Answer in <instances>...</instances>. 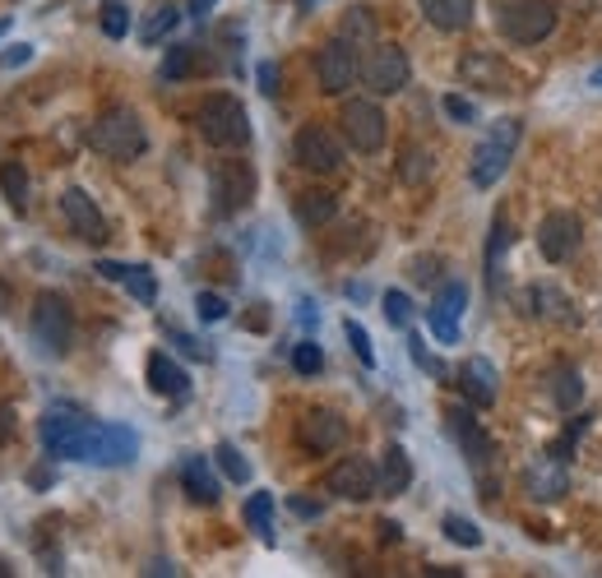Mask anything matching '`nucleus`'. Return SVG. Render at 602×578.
I'll list each match as a JSON object with an SVG mask.
<instances>
[{"mask_svg":"<svg viewBox=\"0 0 602 578\" xmlns=\"http://www.w3.org/2000/svg\"><path fill=\"white\" fill-rule=\"evenodd\" d=\"M89 149L112 157V163H135V157H144V149H149L144 120L130 107H107L89 126Z\"/></svg>","mask_w":602,"mask_h":578,"instance_id":"obj_1","label":"nucleus"},{"mask_svg":"<svg viewBox=\"0 0 602 578\" xmlns=\"http://www.w3.org/2000/svg\"><path fill=\"white\" fill-rule=\"evenodd\" d=\"M195 126H200V139L214 149H241L251 144V116L246 107L232 98V93H214L200 102L195 112Z\"/></svg>","mask_w":602,"mask_h":578,"instance_id":"obj_2","label":"nucleus"},{"mask_svg":"<svg viewBox=\"0 0 602 578\" xmlns=\"http://www.w3.org/2000/svg\"><path fill=\"white\" fill-rule=\"evenodd\" d=\"M28 329H33V343L42 347L47 357H65L75 343V310L61 292H38L28 314Z\"/></svg>","mask_w":602,"mask_h":578,"instance_id":"obj_3","label":"nucleus"},{"mask_svg":"<svg viewBox=\"0 0 602 578\" xmlns=\"http://www.w3.org/2000/svg\"><path fill=\"white\" fill-rule=\"evenodd\" d=\"M496 28H501V38H510V42L533 47V42L552 38L556 5L552 0H501V5H496Z\"/></svg>","mask_w":602,"mask_h":578,"instance_id":"obj_4","label":"nucleus"},{"mask_svg":"<svg viewBox=\"0 0 602 578\" xmlns=\"http://www.w3.org/2000/svg\"><path fill=\"white\" fill-rule=\"evenodd\" d=\"M357 79L367 84L371 98H394V93H404L408 79H412L408 51L394 47V42H371V51H367V56H361V65H357Z\"/></svg>","mask_w":602,"mask_h":578,"instance_id":"obj_5","label":"nucleus"},{"mask_svg":"<svg viewBox=\"0 0 602 578\" xmlns=\"http://www.w3.org/2000/svg\"><path fill=\"white\" fill-rule=\"evenodd\" d=\"M520 134H524L520 120H496V126L487 130V139L477 144L473 163H469V177H473L477 190H491L496 181L505 177L510 157H514V149H520Z\"/></svg>","mask_w":602,"mask_h":578,"instance_id":"obj_6","label":"nucleus"},{"mask_svg":"<svg viewBox=\"0 0 602 578\" xmlns=\"http://www.w3.org/2000/svg\"><path fill=\"white\" fill-rule=\"evenodd\" d=\"M93 422L79 408H47L38 422V440L47 449V459H84Z\"/></svg>","mask_w":602,"mask_h":578,"instance_id":"obj_7","label":"nucleus"},{"mask_svg":"<svg viewBox=\"0 0 602 578\" xmlns=\"http://www.w3.org/2000/svg\"><path fill=\"white\" fill-rule=\"evenodd\" d=\"M209 200H214L218 218L241 214V208L255 200V171H251V163H236V157H228V163H214V171H209Z\"/></svg>","mask_w":602,"mask_h":578,"instance_id":"obj_8","label":"nucleus"},{"mask_svg":"<svg viewBox=\"0 0 602 578\" xmlns=\"http://www.w3.org/2000/svg\"><path fill=\"white\" fill-rule=\"evenodd\" d=\"M338 126H343V139H348V144H353L357 153H381V149H385L389 120H385V112L375 107L371 98H353V102H343Z\"/></svg>","mask_w":602,"mask_h":578,"instance_id":"obj_9","label":"nucleus"},{"mask_svg":"<svg viewBox=\"0 0 602 578\" xmlns=\"http://www.w3.org/2000/svg\"><path fill=\"white\" fill-rule=\"evenodd\" d=\"M324 486H330V496L353 500V504L375 500V496H381V467H375L367 453H348V459H338V463L330 467Z\"/></svg>","mask_w":602,"mask_h":578,"instance_id":"obj_10","label":"nucleus"},{"mask_svg":"<svg viewBox=\"0 0 602 578\" xmlns=\"http://www.w3.org/2000/svg\"><path fill=\"white\" fill-rule=\"evenodd\" d=\"M292 157H297V167L330 177V171L343 167V144H338V134H334L330 126L311 120V126H302L297 139H292Z\"/></svg>","mask_w":602,"mask_h":578,"instance_id":"obj_11","label":"nucleus"},{"mask_svg":"<svg viewBox=\"0 0 602 578\" xmlns=\"http://www.w3.org/2000/svg\"><path fill=\"white\" fill-rule=\"evenodd\" d=\"M140 453V435L130 426H116V422H93L89 431V445H84V463H98V467H120V463H135Z\"/></svg>","mask_w":602,"mask_h":578,"instance_id":"obj_12","label":"nucleus"},{"mask_svg":"<svg viewBox=\"0 0 602 578\" xmlns=\"http://www.w3.org/2000/svg\"><path fill=\"white\" fill-rule=\"evenodd\" d=\"M524 496L538 500V504H552L561 496H571V467H565V453H538V459H528L524 467Z\"/></svg>","mask_w":602,"mask_h":578,"instance_id":"obj_13","label":"nucleus"},{"mask_svg":"<svg viewBox=\"0 0 602 578\" xmlns=\"http://www.w3.org/2000/svg\"><path fill=\"white\" fill-rule=\"evenodd\" d=\"M357 47L348 38H330L320 51H316V79H320V93H348L353 89V79H357Z\"/></svg>","mask_w":602,"mask_h":578,"instance_id":"obj_14","label":"nucleus"},{"mask_svg":"<svg viewBox=\"0 0 602 578\" xmlns=\"http://www.w3.org/2000/svg\"><path fill=\"white\" fill-rule=\"evenodd\" d=\"M579 241H584V222L575 214H565V208H556V214H547L538 222V251L547 265H565L579 251Z\"/></svg>","mask_w":602,"mask_h":578,"instance_id":"obj_15","label":"nucleus"},{"mask_svg":"<svg viewBox=\"0 0 602 578\" xmlns=\"http://www.w3.org/2000/svg\"><path fill=\"white\" fill-rule=\"evenodd\" d=\"M61 214H65V222H71V232H75L79 241L102 245V241L112 236L107 218H102V208L89 200V190H79V185L65 190V195H61Z\"/></svg>","mask_w":602,"mask_h":578,"instance_id":"obj_16","label":"nucleus"},{"mask_svg":"<svg viewBox=\"0 0 602 578\" xmlns=\"http://www.w3.org/2000/svg\"><path fill=\"white\" fill-rule=\"evenodd\" d=\"M445 422H450V431H454V440H459V453H463V459H469L477 472H482V467H491L496 445H491V435L482 431V422L473 416V408H450V412H445Z\"/></svg>","mask_w":602,"mask_h":578,"instance_id":"obj_17","label":"nucleus"},{"mask_svg":"<svg viewBox=\"0 0 602 578\" xmlns=\"http://www.w3.org/2000/svg\"><path fill=\"white\" fill-rule=\"evenodd\" d=\"M297 440L311 453H334L343 440H348V422H343L338 412H330V408H311L297 422Z\"/></svg>","mask_w":602,"mask_h":578,"instance_id":"obj_18","label":"nucleus"},{"mask_svg":"<svg viewBox=\"0 0 602 578\" xmlns=\"http://www.w3.org/2000/svg\"><path fill=\"white\" fill-rule=\"evenodd\" d=\"M459 79L469 84V89H482V93H510V84H514L505 61L487 56V51H469V56L459 61Z\"/></svg>","mask_w":602,"mask_h":578,"instance_id":"obj_19","label":"nucleus"},{"mask_svg":"<svg viewBox=\"0 0 602 578\" xmlns=\"http://www.w3.org/2000/svg\"><path fill=\"white\" fill-rule=\"evenodd\" d=\"M463 306H469V287L463 283H445L440 296L432 301V310H426V324H432V334L440 343H459V314Z\"/></svg>","mask_w":602,"mask_h":578,"instance_id":"obj_20","label":"nucleus"},{"mask_svg":"<svg viewBox=\"0 0 602 578\" xmlns=\"http://www.w3.org/2000/svg\"><path fill=\"white\" fill-rule=\"evenodd\" d=\"M528 314H533V320H547V324H565V329L579 324L575 301L556 283H533L528 287Z\"/></svg>","mask_w":602,"mask_h":578,"instance_id":"obj_21","label":"nucleus"},{"mask_svg":"<svg viewBox=\"0 0 602 578\" xmlns=\"http://www.w3.org/2000/svg\"><path fill=\"white\" fill-rule=\"evenodd\" d=\"M542 384H547V398H552L556 412H575L584 402V375L575 371L571 361H552L542 371Z\"/></svg>","mask_w":602,"mask_h":578,"instance_id":"obj_22","label":"nucleus"},{"mask_svg":"<svg viewBox=\"0 0 602 578\" xmlns=\"http://www.w3.org/2000/svg\"><path fill=\"white\" fill-rule=\"evenodd\" d=\"M459 389L473 408H491L496 402V365L487 357H469L459 365Z\"/></svg>","mask_w":602,"mask_h":578,"instance_id":"obj_23","label":"nucleus"},{"mask_svg":"<svg viewBox=\"0 0 602 578\" xmlns=\"http://www.w3.org/2000/svg\"><path fill=\"white\" fill-rule=\"evenodd\" d=\"M98 273L107 278V283H120L140 306H153V301H158V283H153V273H149L144 265H112V259H102Z\"/></svg>","mask_w":602,"mask_h":578,"instance_id":"obj_24","label":"nucleus"},{"mask_svg":"<svg viewBox=\"0 0 602 578\" xmlns=\"http://www.w3.org/2000/svg\"><path fill=\"white\" fill-rule=\"evenodd\" d=\"M181 486H185V496H191L195 504H218L222 500V486L214 477V467H209V459H200V453L181 459Z\"/></svg>","mask_w":602,"mask_h":578,"instance_id":"obj_25","label":"nucleus"},{"mask_svg":"<svg viewBox=\"0 0 602 578\" xmlns=\"http://www.w3.org/2000/svg\"><path fill=\"white\" fill-rule=\"evenodd\" d=\"M418 10L440 33H463L473 24V0H418Z\"/></svg>","mask_w":602,"mask_h":578,"instance_id":"obj_26","label":"nucleus"},{"mask_svg":"<svg viewBox=\"0 0 602 578\" xmlns=\"http://www.w3.org/2000/svg\"><path fill=\"white\" fill-rule=\"evenodd\" d=\"M149 389L163 394V398H185L191 394V375H185L167 352H153L149 357Z\"/></svg>","mask_w":602,"mask_h":578,"instance_id":"obj_27","label":"nucleus"},{"mask_svg":"<svg viewBox=\"0 0 602 578\" xmlns=\"http://www.w3.org/2000/svg\"><path fill=\"white\" fill-rule=\"evenodd\" d=\"M375 467H381V496H404L412 486V459L404 453V445H389Z\"/></svg>","mask_w":602,"mask_h":578,"instance_id":"obj_28","label":"nucleus"},{"mask_svg":"<svg viewBox=\"0 0 602 578\" xmlns=\"http://www.w3.org/2000/svg\"><path fill=\"white\" fill-rule=\"evenodd\" d=\"M432 171H436V153L432 149H422V144L404 149V157H399V181L404 185H426V181H432Z\"/></svg>","mask_w":602,"mask_h":578,"instance_id":"obj_29","label":"nucleus"},{"mask_svg":"<svg viewBox=\"0 0 602 578\" xmlns=\"http://www.w3.org/2000/svg\"><path fill=\"white\" fill-rule=\"evenodd\" d=\"M338 214V200L330 195V190H306V195H297V218L302 227H324Z\"/></svg>","mask_w":602,"mask_h":578,"instance_id":"obj_30","label":"nucleus"},{"mask_svg":"<svg viewBox=\"0 0 602 578\" xmlns=\"http://www.w3.org/2000/svg\"><path fill=\"white\" fill-rule=\"evenodd\" d=\"M0 190H5V200H10L14 214H28V195H33V185H28L24 163H0Z\"/></svg>","mask_w":602,"mask_h":578,"instance_id":"obj_31","label":"nucleus"},{"mask_svg":"<svg viewBox=\"0 0 602 578\" xmlns=\"http://www.w3.org/2000/svg\"><path fill=\"white\" fill-rule=\"evenodd\" d=\"M510 241H514V227H510V218L501 214L491 222V241H487V283L496 287V269H501V255L510 251Z\"/></svg>","mask_w":602,"mask_h":578,"instance_id":"obj_32","label":"nucleus"},{"mask_svg":"<svg viewBox=\"0 0 602 578\" xmlns=\"http://www.w3.org/2000/svg\"><path fill=\"white\" fill-rule=\"evenodd\" d=\"M214 459H218V467H222V477H228V481H236V486H246V481H251V463L241 459V449H236V445L222 440V445L214 449Z\"/></svg>","mask_w":602,"mask_h":578,"instance_id":"obj_33","label":"nucleus"},{"mask_svg":"<svg viewBox=\"0 0 602 578\" xmlns=\"http://www.w3.org/2000/svg\"><path fill=\"white\" fill-rule=\"evenodd\" d=\"M177 24H181V10H177V5H158V10L149 14V24L140 28V38L153 47V42H163V38H167V33L177 28Z\"/></svg>","mask_w":602,"mask_h":578,"instance_id":"obj_34","label":"nucleus"},{"mask_svg":"<svg viewBox=\"0 0 602 578\" xmlns=\"http://www.w3.org/2000/svg\"><path fill=\"white\" fill-rule=\"evenodd\" d=\"M246 523L265 541H273V496H265V490H260V496H251L246 500Z\"/></svg>","mask_w":602,"mask_h":578,"instance_id":"obj_35","label":"nucleus"},{"mask_svg":"<svg viewBox=\"0 0 602 578\" xmlns=\"http://www.w3.org/2000/svg\"><path fill=\"white\" fill-rule=\"evenodd\" d=\"M338 38H348L353 47H357V42H371V38H375V20H371V10H348V20H343Z\"/></svg>","mask_w":602,"mask_h":578,"instance_id":"obj_36","label":"nucleus"},{"mask_svg":"<svg viewBox=\"0 0 602 578\" xmlns=\"http://www.w3.org/2000/svg\"><path fill=\"white\" fill-rule=\"evenodd\" d=\"M445 537L454 541V547H482V532H477V523L473 518H459V514H445Z\"/></svg>","mask_w":602,"mask_h":578,"instance_id":"obj_37","label":"nucleus"},{"mask_svg":"<svg viewBox=\"0 0 602 578\" xmlns=\"http://www.w3.org/2000/svg\"><path fill=\"white\" fill-rule=\"evenodd\" d=\"M320 365H324V352H320V343H297L292 347V371L297 375H320Z\"/></svg>","mask_w":602,"mask_h":578,"instance_id":"obj_38","label":"nucleus"},{"mask_svg":"<svg viewBox=\"0 0 602 578\" xmlns=\"http://www.w3.org/2000/svg\"><path fill=\"white\" fill-rule=\"evenodd\" d=\"M102 33L107 38H126L130 33V10L120 0H102Z\"/></svg>","mask_w":602,"mask_h":578,"instance_id":"obj_39","label":"nucleus"},{"mask_svg":"<svg viewBox=\"0 0 602 578\" xmlns=\"http://www.w3.org/2000/svg\"><path fill=\"white\" fill-rule=\"evenodd\" d=\"M195 69V47H171L163 56V79H185Z\"/></svg>","mask_w":602,"mask_h":578,"instance_id":"obj_40","label":"nucleus"},{"mask_svg":"<svg viewBox=\"0 0 602 578\" xmlns=\"http://www.w3.org/2000/svg\"><path fill=\"white\" fill-rule=\"evenodd\" d=\"M343 334H348V343H353V352H357L361 365H375V347H371V334H367V329H361L357 320H343Z\"/></svg>","mask_w":602,"mask_h":578,"instance_id":"obj_41","label":"nucleus"},{"mask_svg":"<svg viewBox=\"0 0 602 578\" xmlns=\"http://www.w3.org/2000/svg\"><path fill=\"white\" fill-rule=\"evenodd\" d=\"M385 320L394 329H408L412 324V301H408L404 292H385Z\"/></svg>","mask_w":602,"mask_h":578,"instance_id":"obj_42","label":"nucleus"},{"mask_svg":"<svg viewBox=\"0 0 602 578\" xmlns=\"http://www.w3.org/2000/svg\"><path fill=\"white\" fill-rule=\"evenodd\" d=\"M195 310H200L204 324H218L222 314H228V301H222L218 292H200V296H195Z\"/></svg>","mask_w":602,"mask_h":578,"instance_id":"obj_43","label":"nucleus"},{"mask_svg":"<svg viewBox=\"0 0 602 578\" xmlns=\"http://www.w3.org/2000/svg\"><path fill=\"white\" fill-rule=\"evenodd\" d=\"M408 352H412V361H418L422 365V371L426 375H436V380H445V365L432 357V352H426V347H422V338H408Z\"/></svg>","mask_w":602,"mask_h":578,"instance_id":"obj_44","label":"nucleus"},{"mask_svg":"<svg viewBox=\"0 0 602 578\" xmlns=\"http://www.w3.org/2000/svg\"><path fill=\"white\" fill-rule=\"evenodd\" d=\"M28 61H33V47H28V42H14V47L0 51V69H20V65H28Z\"/></svg>","mask_w":602,"mask_h":578,"instance_id":"obj_45","label":"nucleus"},{"mask_svg":"<svg viewBox=\"0 0 602 578\" xmlns=\"http://www.w3.org/2000/svg\"><path fill=\"white\" fill-rule=\"evenodd\" d=\"M445 112H450V120H459V126H469V120H477V107H473V102H463L459 93L445 98Z\"/></svg>","mask_w":602,"mask_h":578,"instance_id":"obj_46","label":"nucleus"},{"mask_svg":"<svg viewBox=\"0 0 602 578\" xmlns=\"http://www.w3.org/2000/svg\"><path fill=\"white\" fill-rule=\"evenodd\" d=\"M440 265H436V259H412V278H418V283H436V273Z\"/></svg>","mask_w":602,"mask_h":578,"instance_id":"obj_47","label":"nucleus"},{"mask_svg":"<svg viewBox=\"0 0 602 578\" xmlns=\"http://www.w3.org/2000/svg\"><path fill=\"white\" fill-rule=\"evenodd\" d=\"M10 435H14V408H10V402H0V449L10 445Z\"/></svg>","mask_w":602,"mask_h":578,"instance_id":"obj_48","label":"nucleus"},{"mask_svg":"<svg viewBox=\"0 0 602 578\" xmlns=\"http://www.w3.org/2000/svg\"><path fill=\"white\" fill-rule=\"evenodd\" d=\"M260 89H265L269 98H273V93H279V65H269V61L260 65Z\"/></svg>","mask_w":602,"mask_h":578,"instance_id":"obj_49","label":"nucleus"},{"mask_svg":"<svg viewBox=\"0 0 602 578\" xmlns=\"http://www.w3.org/2000/svg\"><path fill=\"white\" fill-rule=\"evenodd\" d=\"M292 514H302V518H316V514H320V504H316V500H302V496H297V500H292Z\"/></svg>","mask_w":602,"mask_h":578,"instance_id":"obj_50","label":"nucleus"},{"mask_svg":"<svg viewBox=\"0 0 602 578\" xmlns=\"http://www.w3.org/2000/svg\"><path fill=\"white\" fill-rule=\"evenodd\" d=\"M185 5H191V14H195V20H200V14H209V10L218 5V0H185Z\"/></svg>","mask_w":602,"mask_h":578,"instance_id":"obj_51","label":"nucleus"},{"mask_svg":"<svg viewBox=\"0 0 602 578\" xmlns=\"http://www.w3.org/2000/svg\"><path fill=\"white\" fill-rule=\"evenodd\" d=\"M399 537H404L399 523H381V541H399Z\"/></svg>","mask_w":602,"mask_h":578,"instance_id":"obj_52","label":"nucleus"},{"mask_svg":"<svg viewBox=\"0 0 602 578\" xmlns=\"http://www.w3.org/2000/svg\"><path fill=\"white\" fill-rule=\"evenodd\" d=\"M28 481H33V486H51V481H56V472H47V467H38V472H33Z\"/></svg>","mask_w":602,"mask_h":578,"instance_id":"obj_53","label":"nucleus"},{"mask_svg":"<svg viewBox=\"0 0 602 578\" xmlns=\"http://www.w3.org/2000/svg\"><path fill=\"white\" fill-rule=\"evenodd\" d=\"M14 569H10V560H0V578H10Z\"/></svg>","mask_w":602,"mask_h":578,"instance_id":"obj_54","label":"nucleus"},{"mask_svg":"<svg viewBox=\"0 0 602 578\" xmlns=\"http://www.w3.org/2000/svg\"><path fill=\"white\" fill-rule=\"evenodd\" d=\"M589 84H593V89H602V69H593V79H589Z\"/></svg>","mask_w":602,"mask_h":578,"instance_id":"obj_55","label":"nucleus"},{"mask_svg":"<svg viewBox=\"0 0 602 578\" xmlns=\"http://www.w3.org/2000/svg\"><path fill=\"white\" fill-rule=\"evenodd\" d=\"M5 33H10V20H0V38H5Z\"/></svg>","mask_w":602,"mask_h":578,"instance_id":"obj_56","label":"nucleus"},{"mask_svg":"<svg viewBox=\"0 0 602 578\" xmlns=\"http://www.w3.org/2000/svg\"><path fill=\"white\" fill-rule=\"evenodd\" d=\"M302 5H306V10H311V5H316V0H302Z\"/></svg>","mask_w":602,"mask_h":578,"instance_id":"obj_57","label":"nucleus"}]
</instances>
